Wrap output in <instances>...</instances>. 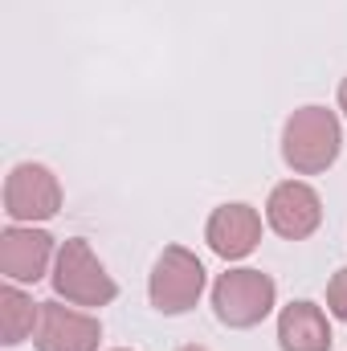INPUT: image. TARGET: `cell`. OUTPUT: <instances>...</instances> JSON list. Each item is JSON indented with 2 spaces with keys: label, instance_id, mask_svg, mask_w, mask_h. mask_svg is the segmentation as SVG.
I'll use <instances>...</instances> for the list:
<instances>
[{
  "label": "cell",
  "instance_id": "obj_8",
  "mask_svg": "<svg viewBox=\"0 0 347 351\" xmlns=\"http://www.w3.org/2000/svg\"><path fill=\"white\" fill-rule=\"evenodd\" d=\"M102 343V323L82 306H70L62 298L41 302V323L33 335L37 351H98Z\"/></svg>",
  "mask_w": 347,
  "mask_h": 351
},
{
  "label": "cell",
  "instance_id": "obj_6",
  "mask_svg": "<svg viewBox=\"0 0 347 351\" xmlns=\"http://www.w3.org/2000/svg\"><path fill=\"white\" fill-rule=\"evenodd\" d=\"M58 262V237L41 225H12L0 229V278L16 286H37L53 274Z\"/></svg>",
  "mask_w": 347,
  "mask_h": 351
},
{
  "label": "cell",
  "instance_id": "obj_12",
  "mask_svg": "<svg viewBox=\"0 0 347 351\" xmlns=\"http://www.w3.org/2000/svg\"><path fill=\"white\" fill-rule=\"evenodd\" d=\"M327 311H331L339 323H347V265L335 269L331 282H327Z\"/></svg>",
  "mask_w": 347,
  "mask_h": 351
},
{
  "label": "cell",
  "instance_id": "obj_4",
  "mask_svg": "<svg viewBox=\"0 0 347 351\" xmlns=\"http://www.w3.org/2000/svg\"><path fill=\"white\" fill-rule=\"evenodd\" d=\"M204 286H208V269L204 262L188 250V245H164V254L156 258L152 274H147V298H152V311L160 315H188L196 311V302L204 298Z\"/></svg>",
  "mask_w": 347,
  "mask_h": 351
},
{
  "label": "cell",
  "instance_id": "obj_9",
  "mask_svg": "<svg viewBox=\"0 0 347 351\" xmlns=\"http://www.w3.org/2000/svg\"><path fill=\"white\" fill-rule=\"evenodd\" d=\"M204 241L225 262H246L261 245V213L246 200L217 204L204 221Z\"/></svg>",
  "mask_w": 347,
  "mask_h": 351
},
{
  "label": "cell",
  "instance_id": "obj_14",
  "mask_svg": "<svg viewBox=\"0 0 347 351\" xmlns=\"http://www.w3.org/2000/svg\"><path fill=\"white\" fill-rule=\"evenodd\" d=\"M176 351H208V348H200V343H184V348H176Z\"/></svg>",
  "mask_w": 347,
  "mask_h": 351
},
{
  "label": "cell",
  "instance_id": "obj_13",
  "mask_svg": "<svg viewBox=\"0 0 347 351\" xmlns=\"http://www.w3.org/2000/svg\"><path fill=\"white\" fill-rule=\"evenodd\" d=\"M335 102H339V110H344V119H347V78L339 82V94H335Z\"/></svg>",
  "mask_w": 347,
  "mask_h": 351
},
{
  "label": "cell",
  "instance_id": "obj_3",
  "mask_svg": "<svg viewBox=\"0 0 347 351\" xmlns=\"http://www.w3.org/2000/svg\"><path fill=\"white\" fill-rule=\"evenodd\" d=\"M278 306V282L254 269V265H233L213 282V315L229 331H250L265 323Z\"/></svg>",
  "mask_w": 347,
  "mask_h": 351
},
{
  "label": "cell",
  "instance_id": "obj_5",
  "mask_svg": "<svg viewBox=\"0 0 347 351\" xmlns=\"http://www.w3.org/2000/svg\"><path fill=\"white\" fill-rule=\"evenodd\" d=\"M66 204V192H62V180L53 176V168L45 164H12L4 176V217L12 225H45L62 213Z\"/></svg>",
  "mask_w": 347,
  "mask_h": 351
},
{
  "label": "cell",
  "instance_id": "obj_1",
  "mask_svg": "<svg viewBox=\"0 0 347 351\" xmlns=\"http://www.w3.org/2000/svg\"><path fill=\"white\" fill-rule=\"evenodd\" d=\"M344 152V123L335 110L307 102L282 123V164L294 176H323Z\"/></svg>",
  "mask_w": 347,
  "mask_h": 351
},
{
  "label": "cell",
  "instance_id": "obj_2",
  "mask_svg": "<svg viewBox=\"0 0 347 351\" xmlns=\"http://www.w3.org/2000/svg\"><path fill=\"white\" fill-rule=\"evenodd\" d=\"M49 286L62 302L82 306V311H102L119 298V282L106 274L102 258L90 250L86 237H66L58 245V262L49 274Z\"/></svg>",
  "mask_w": 347,
  "mask_h": 351
},
{
  "label": "cell",
  "instance_id": "obj_11",
  "mask_svg": "<svg viewBox=\"0 0 347 351\" xmlns=\"http://www.w3.org/2000/svg\"><path fill=\"white\" fill-rule=\"evenodd\" d=\"M37 323H41V302H33V294H25V286L4 282L0 286V343L21 348L25 339L37 335Z\"/></svg>",
  "mask_w": 347,
  "mask_h": 351
},
{
  "label": "cell",
  "instance_id": "obj_15",
  "mask_svg": "<svg viewBox=\"0 0 347 351\" xmlns=\"http://www.w3.org/2000/svg\"><path fill=\"white\" fill-rule=\"evenodd\" d=\"M110 351H131V348H110Z\"/></svg>",
  "mask_w": 347,
  "mask_h": 351
},
{
  "label": "cell",
  "instance_id": "obj_10",
  "mask_svg": "<svg viewBox=\"0 0 347 351\" xmlns=\"http://www.w3.org/2000/svg\"><path fill=\"white\" fill-rule=\"evenodd\" d=\"M278 348L282 351H331V319L319 302L311 298H294L278 311Z\"/></svg>",
  "mask_w": 347,
  "mask_h": 351
},
{
  "label": "cell",
  "instance_id": "obj_7",
  "mask_svg": "<svg viewBox=\"0 0 347 351\" xmlns=\"http://www.w3.org/2000/svg\"><path fill=\"white\" fill-rule=\"evenodd\" d=\"M265 225L282 241H307L323 225V196L307 180H282L265 196Z\"/></svg>",
  "mask_w": 347,
  "mask_h": 351
}]
</instances>
